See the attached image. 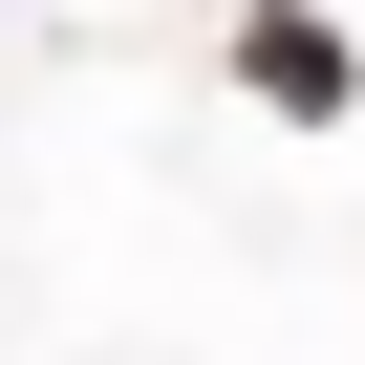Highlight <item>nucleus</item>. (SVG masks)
I'll return each instance as SVG.
<instances>
[{"mask_svg":"<svg viewBox=\"0 0 365 365\" xmlns=\"http://www.w3.org/2000/svg\"><path fill=\"white\" fill-rule=\"evenodd\" d=\"M237 86H258V108H301V129H322V108H344V86H365V65H344V22H301V0H258V22H237Z\"/></svg>","mask_w":365,"mask_h":365,"instance_id":"nucleus-1","label":"nucleus"}]
</instances>
